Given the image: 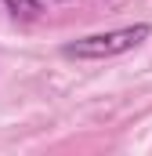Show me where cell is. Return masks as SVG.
<instances>
[{
	"label": "cell",
	"mask_w": 152,
	"mask_h": 156,
	"mask_svg": "<svg viewBox=\"0 0 152 156\" xmlns=\"http://www.w3.org/2000/svg\"><path fill=\"white\" fill-rule=\"evenodd\" d=\"M152 37L149 22H138V26H123V29H109V33H91V37H80L73 44L62 47L65 58H116V55H127L134 51L138 44H145Z\"/></svg>",
	"instance_id": "obj_1"
},
{
	"label": "cell",
	"mask_w": 152,
	"mask_h": 156,
	"mask_svg": "<svg viewBox=\"0 0 152 156\" xmlns=\"http://www.w3.org/2000/svg\"><path fill=\"white\" fill-rule=\"evenodd\" d=\"M4 7H7L15 18H26V22L40 15V0H4Z\"/></svg>",
	"instance_id": "obj_2"
}]
</instances>
